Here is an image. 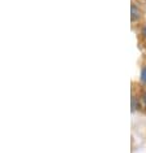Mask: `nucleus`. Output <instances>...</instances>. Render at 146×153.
Segmentation results:
<instances>
[{
    "mask_svg": "<svg viewBox=\"0 0 146 153\" xmlns=\"http://www.w3.org/2000/svg\"><path fill=\"white\" fill-rule=\"evenodd\" d=\"M133 88H132V95H130V110L132 113H140L142 112V100H141V94H140V83L138 87H134V82L132 83Z\"/></svg>",
    "mask_w": 146,
    "mask_h": 153,
    "instance_id": "f257e3e1",
    "label": "nucleus"
},
{
    "mask_svg": "<svg viewBox=\"0 0 146 153\" xmlns=\"http://www.w3.org/2000/svg\"><path fill=\"white\" fill-rule=\"evenodd\" d=\"M142 20H144V10L136 3H132V5H130V22H132V25H141Z\"/></svg>",
    "mask_w": 146,
    "mask_h": 153,
    "instance_id": "f03ea898",
    "label": "nucleus"
},
{
    "mask_svg": "<svg viewBox=\"0 0 146 153\" xmlns=\"http://www.w3.org/2000/svg\"><path fill=\"white\" fill-rule=\"evenodd\" d=\"M138 83L142 87H146V59L144 57L140 68V76H138Z\"/></svg>",
    "mask_w": 146,
    "mask_h": 153,
    "instance_id": "7ed1b4c3",
    "label": "nucleus"
},
{
    "mask_svg": "<svg viewBox=\"0 0 146 153\" xmlns=\"http://www.w3.org/2000/svg\"><path fill=\"white\" fill-rule=\"evenodd\" d=\"M138 42L142 47L146 48V22L140 25V29H138Z\"/></svg>",
    "mask_w": 146,
    "mask_h": 153,
    "instance_id": "20e7f679",
    "label": "nucleus"
},
{
    "mask_svg": "<svg viewBox=\"0 0 146 153\" xmlns=\"http://www.w3.org/2000/svg\"><path fill=\"white\" fill-rule=\"evenodd\" d=\"M140 94H141V100H142V113L146 116V87H142L140 85Z\"/></svg>",
    "mask_w": 146,
    "mask_h": 153,
    "instance_id": "39448f33",
    "label": "nucleus"
},
{
    "mask_svg": "<svg viewBox=\"0 0 146 153\" xmlns=\"http://www.w3.org/2000/svg\"><path fill=\"white\" fill-rule=\"evenodd\" d=\"M145 59H146V56H145Z\"/></svg>",
    "mask_w": 146,
    "mask_h": 153,
    "instance_id": "423d86ee",
    "label": "nucleus"
}]
</instances>
